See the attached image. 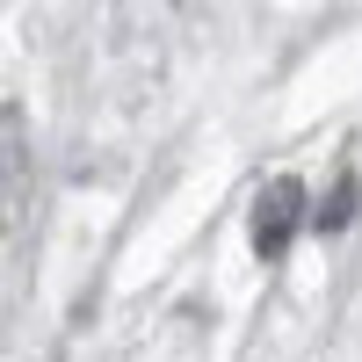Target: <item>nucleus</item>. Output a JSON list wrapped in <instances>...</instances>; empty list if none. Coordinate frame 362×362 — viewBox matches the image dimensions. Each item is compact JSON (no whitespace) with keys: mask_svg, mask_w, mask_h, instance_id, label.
Segmentation results:
<instances>
[{"mask_svg":"<svg viewBox=\"0 0 362 362\" xmlns=\"http://www.w3.org/2000/svg\"><path fill=\"white\" fill-rule=\"evenodd\" d=\"M305 218H312V210H305V181H297V174H276V181L254 196V225H247L254 254H261V261H283V247L297 239Z\"/></svg>","mask_w":362,"mask_h":362,"instance_id":"obj_1","label":"nucleus"},{"mask_svg":"<svg viewBox=\"0 0 362 362\" xmlns=\"http://www.w3.org/2000/svg\"><path fill=\"white\" fill-rule=\"evenodd\" d=\"M355 203H362V189H355V174H341V181H334V196H326V203L312 210V225H319V232H348V218H355Z\"/></svg>","mask_w":362,"mask_h":362,"instance_id":"obj_2","label":"nucleus"}]
</instances>
